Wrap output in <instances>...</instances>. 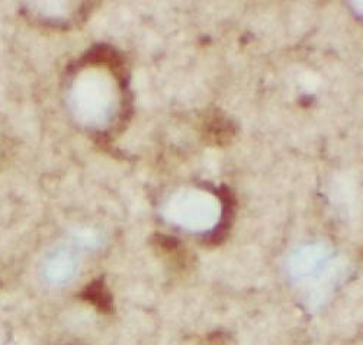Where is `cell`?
<instances>
[{"instance_id": "6da1fadb", "label": "cell", "mask_w": 363, "mask_h": 345, "mask_svg": "<svg viewBox=\"0 0 363 345\" xmlns=\"http://www.w3.org/2000/svg\"><path fill=\"white\" fill-rule=\"evenodd\" d=\"M82 298L84 300H87L89 303H92L94 306H96L101 312H111L112 309V298L111 293L108 292L106 286L102 280L94 281L92 285H89L86 288V290L82 293Z\"/></svg>"}]
</instances>
